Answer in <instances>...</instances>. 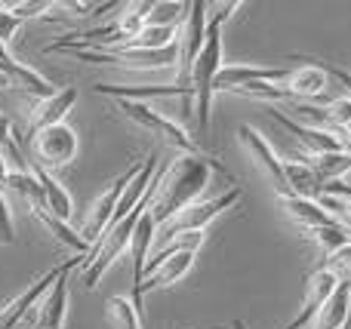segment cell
Instances as JSON below:
<instances>
[{
	"label": "cell",
	"mask_w": 351,
	"mask_h": 329,
	"mask_svg": "<svg viewBox=\"0 0 351 329\" xmlns=\"http://www.w3.org/2000/svg\"><path fill=\"white\" fill-rule=\"evenodd\" d=\"M219 172V176L231 179V172L225 170L219 160L213 157H194V154H179L167 170L158 172V191H154V200L148 207L154 225H167L173 215H179L185 207L200 200V194L210 185V176Z\"/></svg>",
	"instance_id": "obj_1"
},
{
	"label": "cell",
	"mask_w": 351,
	"mask_h": 329,
	"mask_svg": "<svg viewBox=\"0 0 351 329\" xmlns=\"http://www.w3.org/2000/svg\"><path fill=\"white\" fill-rule=\"evenodd\" d=\"M216 10L206 22V40H204V49H200L197 62L191 68V90H194V98H191V111L197 117V133L204 135L210 129V117H213V83H216L219 71H222V25L234 16V10H241V3H222V6H210Z\"/></svg>",
	"instance_id": "obj_2"
},
{
	"label": "cell",
	"mask_w": 351,
	"mask_h": 329,
	"mask_svg": "<svg viewBox=\"0 0 351 329\" xmlns=\"http://www.w3.org/2000/svg\"><path fill=\"white\" fill-rule=\"evenodd\" d=\"M117 111H121L127 120H133L139 129H145V133L158 135L160 142H167L170 148H176V151L182 154H194V157H206L204 154V145H200L197 139H194L191 133H188L182 123L170 120L167 114H160V111H154L152 105L145 102H117Z\"/></svg>",
	"instance_id": "obj_3"
},
{
	"label": "cell",
	"mask_w": 351,
	"mask_h": 329,
	"mask_svg": "<svg viewBox=\"0 0 351 329\" xmlns=\"http://www.w3.org/2000/svg\"><path fill=\"white\" fill-rule=\"evenodd\" d=\"M241 197H243V191L234 185V188H228L225 194L210 197V200H197V203H191V207H185L179 215H173L167 225L158 228V237H154V250H158V246H164L167 240L179 237V234L204 231V228L210 225L213 219H219L225 209H231L237 200H241Z\"/></svg>",
	"instance_id": "obj_4"
},
{
	"label": "cell",
	"mask_w": 351,
	"mask_h": 329,
	"mask_svg": "<svg viewBox=\"0 0 351 329\" xmlns=\"http://www.w3.org/2000/svg\"><path fill=\"white\" fill-rule=\"evenodd\" d=\"M139 170H142V160H136V163L130 166V170H123L121 176H117L114 182H111L108 188L96 197V200H93V207L86 209V215H84V222H80L77 234L86 240V244H90V250L105 237V231H108V225H111V215H114V209H117V203H121L123 191H127V185L139 176Z\"/></svg>",
	"instance_id": "obj_5"
},
{
	"label": "cell",
	"mask_w": 351,
	"mask_h": 329,
	"mask_svg": "<svg viewBox=\"0 0 351 329\" xmlns=\"http://www.w3.org/2000/svg\"><path fill=\"white\" fill-rule=\"evenodd\" d=\"M77 265L86 268V256H74L62 265L56 283L47 289V295L37 302V317H34V311H31L19 329H62L65 326V317H68V274H71Z\"/></svg>",
	"instance_id": "obj_6"
},
{
	"label": "cell",
	"mask_w": 351,
	"mask_h": 329,
	"mask_svg": "<svg viewBox=\"0 0 351 329\" xmlns=\"http://www.w3.org/2000/svg\"><path fill=\"white\" fill-rule=\"evenodd\" d=\"M206 10H210L206 0L188 3V16L179 28V65H176L179 68V80H176V86H182V90H191V68H194V62H197L200 49H204V40H206V22H210Z\"/></svg>",
	"instance_id": "obj_7"
},
{
	"label": "cell",
	"mask_w": 351,
	"mask_h": 329,
	"mask_svg": "<svg viewBox=\"0 0 351 329\" xmlns=\"http://www.w3.org/2000/svg\"><path fill=\"white\" fill-rule=\"evenodd\" d=\"M237 142H241L243 151L250 154V160L256 163V170H259L262 176L268 179V185L278 191V197H290L293 191H290V182H287L284 160H280V154L271 148V142H268L265 135L259 133V129L247 127V123L237 129Z\"/></svg>",
	"instance_id": "obj_8"
},
{
	"label": "cell",
	"mask_w": 351,
	"mask_h": 329,
	"mask_svg": "<svg viewBox=\"0 0 351 329\" xmlns=\"http://www.w3.org/2000/svg\"><path fill=\"white\" fill-rule=\"evenodd\" d=\"M305 283H308V289H305L302 308H299V314L284 329H311V324L317 320V314L327 308V302L333 299V293L339 289L342 277L333 274L330 268H324V265H317V268L305 277Z\"/></svg>",
	"instance_id": "obj_9"
},
{
	"label": "cell",
	"mask_w": 351,
	"mask_h": 329,
	"mask_svg": "<svg viewBox=\"0 0 351 329\" xmlns=\"http://www.w3.org/2000/svg\"><path fill=\"white\" fill-rule=\"evenodd\" d=\"M31 142H34V151H37V163L47 172L56 170V166H68L77 157V133H74L68 123L43 129V133H37Z\"/></svg>",
	"instance_id": "obj_10"
},
{
	"label": "cell",
	"mask_w": 351,
	"mask_h": 329,
	"mask_svg": "<svg viewBox=\"0 0 351 329\" xmlns=\"http://www.w3.org/2000/svg\"><path fill=\"white\" fill-rule=\"evenodd\" d=\"M271 117L299 142V145L308 151V157H324V154H336L346 151V142H342V133H333V129H317V127H305V123H296L293 117H287L280 108L268 105Z\"/></svg>",
	"instance_id": "obj_11"
},
{
	"label": "cell",
	"mask_w": 351,
	"mask_h": 329,
	"mask_svg": "<svg viewBox=\"0 0 351 329\" xmlns=\"http://www.w3.org/2000/svg\"><path fill=\"white\" fill-rule=\"evenodd\" d=\"M62 265L59 268H49L43 277H37L34 283H28V287L22 289V293L16 295V299H10L3 308H0V329H19L25 324V317H28L31 311L37 308V302L47 295V289L56 283V277H59Z\"/></svg>",
	"instance_id": "obj_12"
},
{
	"label": "cell",
	"mask_w": 351,
	"mask_h": 329,
	"mask_svg": "<svg viewBox=\"0 0 351 329\" xmlns=\"http://www.w3.org/2000/svg\"><path fill=\"white\" fill-rule=\"evenodd\" d=\"M290 68H268V65H222L213 92H234L247 83H287Z\"/></svg>",
	"instance_id": "obj_13"
},
{
	"label": "cell",
	"mask_w": 351,
	"mask_h": 329,
	"mask_svg": "<svg viewBox=\"0 0 351 329\" xmlns=\"http://www.w3.org/2000/svg\"><path fill=\"white\" fill-rule=\"evenodd\" d=\"M74 102H77V90H74V86H62L56 96L31 102L28 139H34L37 133H43V129H49V127H59V123H65V117H68V111L74 108Z\"/></svg>",
	"instance_id": "obj_14"
},
{
	"label": "cell",
	"mask_w": 351,
	"mask_h": 329,
	"mask_svg": "<svg viewBox=\"0 0 351 329\" xmlns=\"http://www.w3.org/2000/svg\"><path fill=\"white\" fill-rule=\"evenodd\" d=\"M154 237H158V225H154L152 213L145 209L133 231V240H130V259H133V308L139 314H142L139 289H142V280H145V265H148V252L154 250Z\"/></svg>",
	"instance_id": "obj_15"
},
{
	"label": "cell",
	"mask_w": 351,
	"mask_h": 329,
	"mask_svg": "<svg viewBox=\"0 0 351 329\" xmlns=\"http://www.w3.org/2000/svg\"><path fill=\"white\" fill-rule=\"evenodd\" d=\"M93 92H99V96H108L114 98V102H142V98H173L179 96L182 102H185V108H191V98L194 92L191 90H182V86H117V83H96L93 86Z\"/></svg>",
	"instance_id": "obj_16"
},
{
	"label": "cell",
	"mask_w": 351,
	"mask_h": 329,
	"mask_svg": "<svg viewBox=\"0 0 351 329\" xmlns=\"http://www.w3.org/2000/svg\"><path fill=\"white\" fill-rule=\"evenodd\" d=\"M280 209H284V215L290 222H296L299 228H305V231H311V228H327V225H339V222L333 219V215L324 209L321 197L317 200H311V197H280Z\"/></svg>",
	"instance_id": "obj_17"
},
{
	"label": "cell",
	"mask_w": 351,
	"mask_h": 329,
	"mask_svg": "<svg viewBox=\"0 0 351 329\" xmlns=\"http://www.w3.org/2000/svg\"><path fill=\"white\" fill-rule=\"evenodd\" d=\"M194 256L197 252H176V256L164 259V262L158 265V268L152 271V274L142 280V289H139V299L145 302V295L152 293V289H164V287H173L176 280H182V277L191 271L194 265Z\"/></svg>",
	"instance_id": "obj_18"
},
{
	"label": "cell",
	"mask_w": 351,
	"mask_h": 329,
	"mask_svg": "<svg viewBox=\"0 0 351 329\" xmlns=\"http://www.w3.org/2000/svg\"><path fill=\"white\" fill-rule=\"evenodd\" d=\"M330 86V74L324 71V65H302L293 68L287 77V92L293 98H317L324 96Z\"/></svg>",
	"instance_id": "obj_19"
},
{
	"label": "cell",
	"mask_w": 351,
	"mask_h": 329,
	"mask_svg": "<svg viewBox=\"0 0 351 329\" xmlns=\"http://www.w3.org/2000/svg\"><path fill=\"white\" fill-rule=\"evenodd\" d=\"M31 172H34V179L40 182L43 203H47L43 209H49V213H53L56 219H62V222H71V215H74V200H71V194H68V191L62 188V185L56 182V179L49 176V172L43 170L40 163H31Z\"/></svg>",
	"instance_id": "obj_20"
},
{
	"label": "cell",
	"mask_w": 351,
	"mask_h": 329,
	"mask_svg": "<svg viewBox=\"0 0 351 329\" xmlns=\"http://www.w3.org/2000/svg\"><path fill=\"white\" fill-rule=\"evenodd\" d=\"M348 308H351V277H342L339 289H336L333 299L327 302V308L317 314L311 329H346Z\"/></svg>",
	"instance_id": "obj_21"
},
{
	"label": "cell",
	"mask_w": 351,
	"mask_h": 329,
	"mask_svg": "<svg viewBox=\"0 0 351 329\" xmlns=\"http://www.w3.org/2000/svg\"><path fill=\"white\" fill-rule=\"evenodd\" d=\"M31 213H34V219L40 222V225L47 228V231L53 234L59 244H65L68 250H74L77 256H90V244H86V240L77 234V228H71L68 222L56 219V215L49 213V209H43V207H31Z\"/></svg>",
	"instance_id": "obj_22"
},
{
	"label": "cell",
	"mask_w": 351,
	"mask_h": 329,
	"mask_svg": "<svg viewBox=\"0 0 351 329\" xmlns=\"http://www.w3.org/2000/svg\"><path fill=\"white\" fill-rule=\"evenodd\" d=\"M284 172H287V182H290V191L296 197H311L317 200L321 197L324 182L315 176V170L308 166V160H284Z\"/></svg>",
	"instance_id": "obj_23"
},
{
	"label": "cell",
	"mask_w": 351,
	"mask_h": 329,
	"mask_svg": "<svg viewBox=\"0 0 351 329\" xmlns=\"http://www.w3.org/2000/svg\"><path fill=\"white\" fill-rule=\"evenodd\" d=\"M302 160H308V166L324 185L342 182L351 172V151H336V154H324V157H302Z\"/></svg>",
	"instance_id": "obj_24"
},
{
	"label": "cell",
	"mask_w": 351,
	"mask_h": 329,
	"mask_svg": "<svg viewBox=\"0 0 351 329\" xmlns=\"http://www.w3.org/2000/svg\"><path fill=\"white\" fill-rule=\"evenodd\" d=\"M311 240H315V246L321 250L324 259H330L336 250H342V246L351 244V231L346 225H327V228H311V231H305Z\"/></svg>",
	"instance_id": "obj_25"
},
{
	"label": "cell",
	"mask_w": 351,
	"mask_h": 329,
	"mask_svg": "<svg viewBox=\"0 0 351 329\" xmlns=\"http://www.w3.org/2000/svg\"><path fill=\"white\" fill-rule=\"evenodd\" d=\"M108 320L117 329H142V314L136 311L133 299H127V295L108 299Z\"/></svg>",
	"instance_id": "obj_26"
},
{
	"label": "cell",
	"mask_w": 351,
	"mask_h": 329,
	"mask_svg": "<svg viewBox=\"0 0 351 329\" xmlns=\"http://www.w3.org/2000/svg\"><path fill=\"white\" fill-rule=\"evenodd\" d=\"M324 111H327V123L333 133H342V129L351 123V96H339L333 98L330 105H324Z\"/></svg>",
	"instance_id": "obj_27"
},
{
	"label": "cell",
	"mask_w": 351,
	"mask_h": 329,
	"mask_svg": "<svg viewBox=\"0 0 351 329\" xmlns=\"http://www.w3.org/2000/svg\"><path fill=\"white\" fill-rule=\"evenodd\" d=\"M6 10L12 12L16 18H22V22H28V18H37V16H43L47 10H53V0H37V3H31V0H25V3H3Z\"/></svg>",
	"instance_id": "obj_28"
},
{
	"label": "cell",
	"mask_w": 351,
	"mask_h": 329,
	"mask_svg": "<svg viewBox=\"0 0 351 329\" xmlns=\"http://www.w3.org/2000/svg\"><path fill=\"white\" fill-rule=\"evenodd\" d=\"M324 268H330L333 274H339V277H351V244L348 246H342V250H336L330 259H324Z\"/></svg>",
	"instance_id": "obj_29"
},
{
	"label": "cell",
	"mask_w": 351,
	"mask_h": 329,
	"mask_svg": "<svg viewBox=\"0 0 351 329\" xmlns=\"http://www.w3.org/2000/svg\"><path fill=\"white\" fill-rule=\"evenodd\" d=\"M12 244H16V231H12L10 203H6L3 191H0V246H12Z\"/></svg>",
	"instance_id": "obj_30"
},
{
	"label": "cell",
	"mask_w": 351,
	"mask_h": 329,
	"mask_svg": "<svg viewBox=\"0 0 351 329\" xmlns=\"http://www.w3.org/2000/svg\"><path fill=\"white\" fill-rule=\"evenodd\" d=\"M22 25H25L22 18H16L10 10H6L3 3H0V40H3V43H10L12 37L19 34V28H22Z\"/></svg>",
	"instance_id": "obj_31"
},
{
	"label": "cell",
	"mask_w": 351,
	"mask_h": 329,
	"mask_svg": "<svg viewBox=\"0 0 351 329\" xmlns=\"http://www.w3.org/2000/svg\"><path fill=\"white\" fill-rule=\"evenodd\" d=\"M324 71H327L330 77L339 80V83L348 90V96H351V71H346V68H336V65H324Z\"/></svg>",
	"instance_id": "obj_32"
},
{
	"label": "cell",
	"mask_w": 351,
	"mask_h": 329,
	"mask_svg": "<svg viewBox=\"0 0 351 329\" xmlns=\"http://www.w3.org/2000/svg\"><path fill=\"white\" fill-rule=\"evenodd\" d=\"M6 176H10V163H6V157L0 154V191L6 188Z\"/></svg>",
	"instance_id": "obj_33"
},
{
	"label": "cell",
	"mask_w": 351,
	"mask_h": 329,
	"mask_svg": "<svg viewBox=\"0 0 351 329\" xmlns=\"http://www.w3.org/2000/svg\"><path fill=\"white\" fill-rule=\"evenodd\" d=\"M342 142H346V151H351V133H346V129H342Z\"/></svg>",
	"instance_id": "obj_34"
},
{
	"label": "cell",
	"mask_w": 351,
	"mask_h": 329,
	"mask_svg": "<svg viewBox=\"0 0 351 329\" xmlns=\"http://www.w3.org/2000/svg\"><path fill=\"white\" fill-rule=\"evenodd\" d=\"M231 329H247V324L243 320H231Z\"/></svg>",
	"instance_id": "obj_35"
},
{
	"label": "cell",
	"mask_w": 351,
	"mask_h": 329,
	"mask_svg": "<svg viewBox=\"0 0 351 329\" xmlns=\"http://www.w3.org/2000/svg\"><path fill=\"white\" fill-rule=\"evenodd\" d=\"M0 86H10V80H6V77H3V74H0Z\"/></svg>",
	"instance_id": "obj_36"
},
{
	"label": "cell",
	"mask_w": 351,
	"mask_h": 329,
	"mask_svg": "<svg viewBox=\"0 0 351 329\" xmlns=\"http://www.w3.org/2000/svg\"><path fill=\"white\" fill-rule=\"evenodd\" d=\"M346 133H351V123H348V127H346Z\"/></svg>",
	"instance_id": "obj_37"
}]
</instances>
